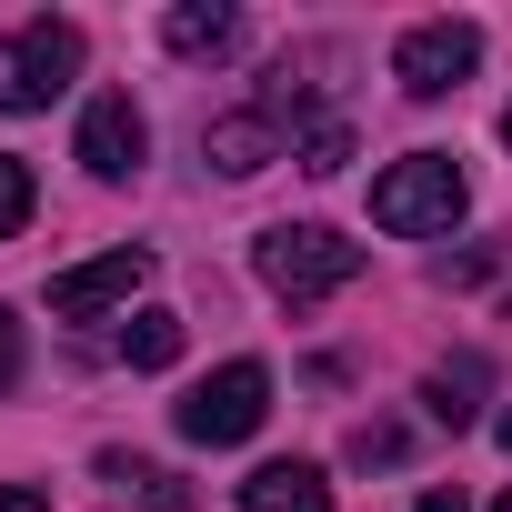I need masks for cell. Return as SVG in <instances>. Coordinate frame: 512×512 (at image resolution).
<instances>
[{"instance_id":"1","label":"cell","mask_w":512,"mask_h":512,"mask_svg":"<svg viewBox=\"0 0 512 512\" xmlns=\"http://www.w3.org/2000/svg\"><path fill=\"white\" fill-rule=\"evenodd\" d=\"M251 272H262L282 302H322V292L362 282V241H342V231H322V221H282V231H262Z\"/></svg>"},{"instance_id":"2","label":"cell","mask_w":512,"mask_h":512,"mask_svg":"<svg viewBox=\"0 0 512 512\" xmlns=\"http://www.w3.org/2000/svg\"><path fill=\"white\" fill-rule=\"evenodd\" d=\"M462 171H452V151H412V161H392L382 181H372V221L382 231H402V241H432V231H452L462 221Z\"/></svg>"},{"instance_id":"3","label":"cell","mask_w":512,"mask_h":512,"mask_svg":"<svg viewBox=\"0 0 512 512\" xmlns=\"http://www.w3.org/2000/svg\"><path fill=\"white\" fill-rule=\"evenodd\" d=\"M81 71V31L71 21H31L0 41V111H51Z\"/></svg>"},{"instance_id":"4","label":"cell","mask_w":512,"mask_h":512,"mask_svg":"<svg viewBox=\"0 0 512 512\" xmlns=\"http://www.w3.org/2000/svg\"><path fill=\"white\" fill-rule=\"evenodd\" d=\"M262 412H272V372H262V362H221L211 382H191L181 432L221 452V442H251V432H262Z\"/></svg>"},{"instance_id":"5","label":"cell","mask_w":512,"mask_h":512,"mask_svg":"<svg viewBox=\"0 0 512 512\" xmlns=\"http://www.w3.org/2000/svg\"><path fill=\"white\" fill-rule=\"evenodd\" d=\"M472 61H482V31H472V21H422V31H402L392 81H402L412 101H442V91L472 81Z\"/></svg>"},{"instance_id":"6","label":"cell","mask_w":512,"mask_h":512,"mask_svg":"<svg viewBox=\"0 0 512 512\" xmlns=\"http://www.w3.org/2000/svg\"><path fill=\"white\" fill-rule=\"evenodd\" d=\"M141 151H151V121L131 111V91H101V101L81 111V171H91V181H131Z\"/></svg>"},{"instance_id":"7","label":"cell","mask_w":512,"mask_h":512,"mask_svg":"<svg viewBox=\"0 0 512 512\" xmlns=\"http://www.w3.org/2000/svg\"><path fill=\"white\" fill-rule=\"evenodd\" d=\"M141 282H151V251H141V241H121V251H101V262H81V272H61V282H51V312H61V322H91V312L131 302Z\"/></svg>"},{"instance_id":"8","label":"cell","mask_w":512,"mask_h":512,"mask_svg":"<svg viewBox=\"0 0 512 512\" xmlns=\"http://www.w3.org/2000/svg\"><path fill=\"white\" fill-rule=\"evenodd\" d=\"M272 151H282V121H272V111H221V121L201 131V161H211V171H231V181H251Z\"/></svg>"},{"instance_id":"9","label":"cell","mask_w":512,"mask_h":512,"mask_svg":"<svg viewBox=\"0 0 512 512\" xmlns=\"http://www.w3.org/2000/svg\"><path fill=\"white\" fill-rule=\"evenodd\" d=\"M241 512H332V482L322 462H262L241 482Z\"/></svg>"},{"instance_id":"10","label":"cell","mask_w":512,"mask_h":512,"mask_svg":"<svg viewBox=\"0 0 512 512\" xmlns=\"http://www.w3.org/2000/svg\"><path fill=\"white\" fill-rule=\"evenodd\" d=\"M161 41H171L181 61H221V51L241 41V21L221 11V0H211V11H201V0H191V11H171V21H161Z\"/></svg>"},{"instance_id":"11","label":"cell","mask_w":512,"mask_h":512,"mask_svg":"<svg viewBox=\"0 0 512 512\" xmlns=\"http://www.w3.org/2000/svg\"><path fill=\"white\" fill-rule=\"evenodd\" d=\"M121 362H131V372H171V362H181V312H141V322L121 332Z\"/></svg>"},{"instance_id":"12","label":"cell","mask_w":512,"mask_h":512,"mask_svg":"<svg viewBox=\"0 0 512 512\" xmlns=\"http://www.w3.org/2000/svg\"><path fill=\"white\" fill-rule=\"evenodd\" d=\"M472 392H482V362H442V372L422 382V412L462 432V422H472Z\"/></svg>"},{"instance_id":"13","label":"cell","mask_w":512,"mask_h":512,"mask_svg":"<svg viewBox=\"0 0 512 512\" xmlns=\"http://www.w3.org/2000/svg\"><path fill=\"white\" fill-rule=\"evenodd\" d=\"M31 201H41V191H31V161H11V151H0V241L31 221Z\"/></svg>"},{"instance_id":"14","label":"cell","mask_w":512,"mask_h":512,"mask_svg":"<svg viewBox=\"0 0 512 512\" xmlns=\"http://www.w3.org/2000/svg\"><path fill=\"white\" fill-rule=\"evenodd\" d=\"M342 161H352L342 121H312V131H302V171H342Z\"/></svg>"},{"instance_id":"15","label":"cell","mask_w":512,"mask_h":512,"mask_svg":"<svg viewBox=\"0 0 512 512\" xmlns=\"http://www.w3.org/2000/svg\"><path fill=\"white\" fill-rule=\"evenodd\" d=\"M352 462H402V432H372V422H362V432H352Z\"/></svg>"},{"instance_id":"16","label":"cell","mask_w":512,"mask_h":512,"mask_svg":"<svg viewBox=\"0 0 512 512\" xmlns=\"http://www.w3.org/2000/svg\"><path fill=\"white\" fill-rule=\"evenodd\" d=\"M11 382H21V322L0 312V392H11Z\"/></svg>"},{"instance_id":"17","label":"cell","mask_w":512,"mask_h":512,"mask_svg":"<svg viewBox=\"0 0 512 512\" xmlns=\"http://www.w3.org/2000/svg\"><path fill=\"white\" fill-rule=\"evenodd\" d=\"M0 512H51V502H41L31 482H0Z\"/></svg>"},{"instance_id":"18","label":"cell","mask_w":512,"mask_h":512,"mask_svg":"<svg viewBox=\"0 0 512 512\" xmlns=\"http://www.w3.org/2000/svg\"><path fill=\"white\" fill-rule=\"evenodd\" d=\"M412 512H462V492H422V502H412Z\"/></svg>"},{"instance_id":"19","label":"cell","mask_w":512,"mask_h":512,"mask_svg":"<svg viewBox=\"0 0 512 512\" xmlns=\"http://www.w3.org/2000/svg\"><path fill=\"white\" fill-rule=\"evenodd\" d=\"M502 452H512V412H502Z\"/></svg>"},{"instance_id":"20","label":"cell","mask_w":512,"mask_h":512,"mask_svg":"<svg viewBox=\"0 0 512 512\" xmlns=\"http://www.w3.org/2000/svg\"><path fill=\"white\" fill-rule=\"evenodd\" d=\"M492 512H512V492H502V502H492Z\"/></svg>"},{"instance_id":"21","label":"cell","mask_w":512,"mask_h":512,"mask_svg":"<svg viewBox=\"0 0 512 512\" xmlns=\"http://www.w3.org/2000/svg\"><path fill=\"white\" fill-rule=\"evenodd\" d=\"M502 141H512V111H502Z\"/></svg>"}]
</instances>
